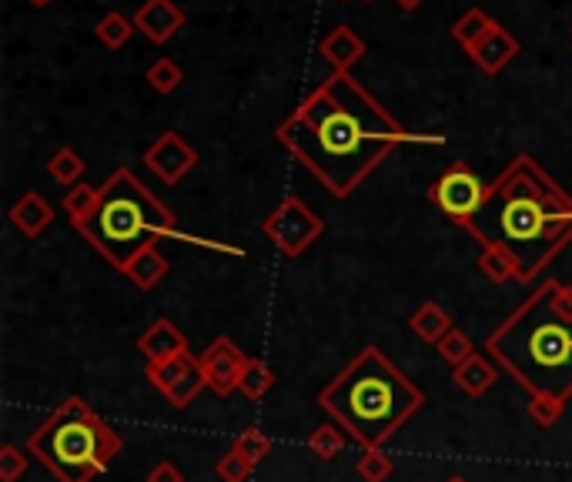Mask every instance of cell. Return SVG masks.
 <instances>
[{"mask_svg":"<svg viewBox=\"0 0 572 482\" xmlns=\"http://www.w3.org/2000/svg\"><path fill=\"white\" fill-rule=\"evenodd\" d=\"M278 141L318 175L332 195H348L405 135L378 101H372L348 71L332 75L278 128Z\"/></svg>","mask_w":572,"mask_h":482,"instance_id":"6da1fadb","label":"cell"},{"mask_svg":"<svg viewBox=\"0 0 572 482\" xmlns=\"http://www.w3.org/2000/svg\"><path fill=\"white\" fill-rule=\"evenodd\" d=\"M465 228L492 252H502L522 282L572 238V198L532 161L515 158L485 191Z\"/></svg>","mask_w":572,"mask_h":482,"instance_id":"7a4b0ae2","label":"cell"},{"mask_svg":"<svg viewBox=\"0 0 572 482\" xmlns=\"http://www.w3.org/2000/svg\"><path fill=\"white\" fill-rule=\"evenodd\" d=\"M492 355L539 399L572 395V288L545 282L489 338Z\"/></svg>","mask_w":572,"mask_h":482,"instance_id":"3957f363","label":"cell"},{"mask_svg":"<svg viewBox=\"0 0 572 482\" xmlns=\"http://www.w3.org/2000/svg\"><path fill=\"white\" fill-rule=\"evenodd\" d=\"M322 405L362 445H382L422 405V392L382 352L365 348L322 392Z\"/></svg>","mask_w":572,"mask_h":482,"instance_id":"277c9868","label":"cell"},{"mask_svg":"<svg viewBox=\"0 0 572 482\" xmlns=\"http://www.w3.org/2000/svg\"><path fill=\"white\" fill-rule=\"evenodd\" d=\"M75 228H81L115 268L128 272L158 238L175 235V215L151 198V191L128 168H118L98 188L91 215L75 218Z\"/></svg>","mask_w":572,"mask_h":482,"instance_id":"5b68a950","label":"cell"},{"mask_svg":"<svg viewBox=\"0 0 572 482\" xmlns=\"http://www.w3.org/2000/svg\"><path fill=\"white\" fill-rule=\"evenodd\" d=\"M31 449L61 482H91L111 465L121 442L88 405L71 399L34 432Z\"/></svg>","mask_w":572,"mask_h":482,"instance_id":"8992f818","label":"cell"},{"mask_svg":"<svg viewBox=\"0 0 572 482\" xmlns=\"http://www.w3.org/2000/svg\"><path fill=\"white\" fill-rule=\"evenodd\" d=\"M485 185L465 168V165H455V168H448L435 185H432V201L452 218V222H469L475 212H479V205L485 201Z\"/></svg>","mask_w":572,"mask_h":482,"instance_id":"52a82bcc","label":"cell"},{"mask_svg":"<svg viewBox=\"0 0 572 482\" xmlns=\"http://www.w3.org/2000/svg\"><path fill=\"white\" fill-rule=\"evenodd\" d=\"M265 232L278 242L282 252L298 255V252H305V245L322 232V222H318L302 201H285L282 212L265 225Z\"/></svg>","mask_w":572,"mask_h":482,"instance_id":"ba28073f","label":"cell"},{"mask_svg":"<svg viewBox=\"0 0 572 482\" xmlns=\"http://www.w3.org/2000/svg\"><path fill=\"white\" fill-rule=\"evenodd\" d=\"M185 24L181 8H175V0H148V4L135 14V28L155 41V45H168Z\"/></svg>","mask_w":572,"mask_h":482,"instance_id":"9c48e42d","label":"cell"},{"mask_svg":"<svg viewBox=\"0 0 572 482\" xmlns=\"http://www.w3.org/2000/svg\"><path fill=\"white\" fill-rule=\"evenodd\" d=\"M148 168H151L161 181L175 185L185 171L195 168V151H191L175 131H168V135L148 151Z\"/></svg>","mask_w":572,"mask_h":482,"instance_id":"30bf717a","label":"cell"},{"mask_svg":"<svg viewBox=\"0 0 572 482\" xmlns=\"http://www.w3.org/2000/svg\"><path fill=\"white\" fill-rule=\"evenodd\" d=\"M469 55H472V61H475L485 75H499V71H502V68L519 55V41H515L505 28H499V24H495V28H492V31H489V35H485V38L469 51Z\"/></svg>","mask_w":572,"mask_h":482,"instance_id":"8fae6325","label":"cell"},{"mask_svg":"<svg viewBox=\"0 0 572 482\" xmlns=\"http://www.w3.org/2000/svg\"><path fill=\"white\" fill-rule=\"evenodd\" d=\"M322 55H325L338 71H348V68L365 55V41H362L352 28L338 24V28H332V31L322 38Z\"/></svg>","mask_w":572,"mask_h":482,"instance_id":"7c38bea8","label":"cell"},{"mask_svg":"<svg viewBox=\"0 0 572 482\" xmlns=\"http://www.w3.org/2000/svg\"><path fill=\"white\" fill-rule=\"evenodd\" d=\"M495 28V21L485 14V11H479V8H472V11H465L462 18H458V24L452 28V38L465 48V51H472L489 31Z\"/></svg>","mask_w":572,"mask_h":482,"instance_id":"4fadbf2b","label":"cell"},{"mask_svg":"<svg viewBox=\"0 0 572 482\" xmlns=\"http://www.w3.org/2000/svg\"><path fill=\"white\" fill-rule=\"evenodd\" d=\"M131 35H135V21H128L118 11L108 14V18H101V24H98V41L108 45V51H121Z\"/></svg>","mask_w":572,"mask_h":482,"instance_id":"5bb4252c","label":"cell"},{"mask_svg":"<svg viewBox=\"0 0 572 482\" xmlns=\"http://www.w3.org/2000/svg\"><path fill=\"white\" fill-rule=\"evenodd\" d=\"M14 225H21L28 235H38L48 222H51V212H48V205L38 198V195H28L18 208H14Z\"/></svg>","mask_w":572,"mask_h":482,"instance_id":"9a60e30c","label":"cell"},{"mask_svg":"<svg viewBox=\"0 0 572 482\" xmlns=\"http://www.w3.org/2000/svg\"><path fill=\"white\" fill-rule=\"evenodd\" d=\"M148 81H151V88H155V91L171 95V91L181 85V68H178L171 58H161V61L148 71Z\"/></svg>","mask_w":572,"mask_h":482,"instance_id":"2e32d148","label":"cell"},{"mask_svg":"<svg viewBox=\"0 0 572 482\" xmlns=\"http://www.w3.org/2000/svg\"><path fill=\"white\" fill-rule=\"evenodd\" d=\"M165 268H168V265H165V258H158V255H155V248H148L145 255H138V262L128 268V275H135L138 282H145V285H148L155 275H165Z\"/></svg>","mask_w":572,"mask_h":482,"instance_id":"e0dca14e","label":"cell"},{"mask_svg":"<svg viewBox=\"0 0 572 482\" xmlns=\"http://www.w3.org/2000/svg\"><path fill=\"white\" fill-rule=\"evenodd\" d=\"M81 168H85V161H81L75 151H61V155L51 161V175L61 178V181H75V178L81 175Z\"/></svg>","mask_w":572,"mask_h":482,"instance_id":"ac0fdd59","label":"cell"},{"mask_svg":"<svg viewBox=\"0 0 572 482\" xmlns=\"http://www.w3.org/2000/svg\"><path fill=\"white\" fill-rule=\"evenodd\" d=\"M395 4H398L402 11H415V8L422 4V0H395Z\"/></svg>","mask_w":572,"mask_h":482,"instance_id":"d6986e66","label":"cell"},{"mask_svg":"<svg viewBox=\"0 0 572 482\" xmlns=\"http://www.w3.org/2000/svg\"><path fill=\"white\" fill-rule=\"evenodd\" d=\"M31 4H34V8H45V4H51V0H31Z\"/></svg>","mask_w":572,"mask_h":482,"instance_id":"ffe728a7","label":"cell"}]
</instances>
